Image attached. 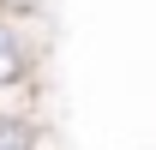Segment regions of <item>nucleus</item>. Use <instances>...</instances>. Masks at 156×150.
<instances>
[{
  "label": "nucleus",
  "instance_id": "1",
  "mask_svg": "<svg viewBox=\"0 0 156 150\" xmlns=\"http://www.w3.org/2000/svg\"><path fill=\"white\" fill-rule=\"evenodd\" d=\"M42 66V42H36V6H0V96L24 90Z\"/></svg>",
  "mask_w": 156,
  "mask_h": 150
},
{
  "label": "nucleus",
  "instance_id": "2",
  "mask_svg": "<svg viewBox=\"0 0 156 150\" xmlns=\"http://www.w3.org/2000/svg\"><path fill=\"white\" fill-rule=\"evenodd\" d=\"M0 150H42V126L30 120V114L0 108Z\"/></svg>",
  "mask_w": 156,
  "mask_h": 150
},
{
  "label": "nucleus",
  "instance_id": "3",
  "mask_svg": "<svg viewBox=\"0 0 156 150\" xmlns=\"http://www.w3.org/2000/svg\"><path fill=\"white\" fill-rule=\"evenodd\" d=\"M0 6H42V0H0Z\"/></svg>",
  "mask_w": 156,
  "mask_h": 150
}]
</instances>
